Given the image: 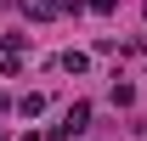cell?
I'll list each match as a JSON object with an SVG mask.
<instances>
[{
	"label": "cell",
	"instance_id": "6da1fadb",
	"mask_svg": "<svg viewBox=\"0 0 147 141\" xmlns=\"http://www.w3.org/2000/svg\"><path fill=\"white\" fill-rule=\"evenodd\" d=\"M85 124H91V102H74L68 107V124H57V130H62V136H79Z\"/></svg>",
	"mask_w": 147,
	"mask_h": 141
},
{
	"label": "cell",
	"instance_id": "8992f818",
	"mask_svg": "<svg viewBox=\"0 0 147 141\" xmlns=\"http://www.w3.org/2000/svg\"><path fill=\"white\" fill-rule=\"evenodd\" d=\"M23 141H40V136H23Z\"/></svg>",
	"mask_w": 147,
	"mask_h": 141
},
{
	"label": "cell",
	"instance_id": "3957f363",
	"mask_svg": "<svg viewBox=\"0 0 147 141\" xmlns=\"http://www.w3.org/2000/svg\"><path fill=\"white\" fill-rule=\"evenodd\" d=\"M62 68H68V73H85V68H91V56H85V51H68V56H62Z\"/></svg>",
	"mask_w": 147,
	"mask_h": 141
},
{
	"label": "cell",
	"instance_id": "7a4b0ae2",
	"mask_svg": "<svg viewBox=\"0 0 147 141\" xmlns=\"http://www.w3.org/2000/svg\"><path fill=\"white\" fill-rule=\"evenodd\" d=\"M23 17H34V23H51V17H57V0H23Z\"/></svg>",
	"mask_w": 147,
	"mask_h": 141
},
{
	"label": "cell",
	"instance_id": "52a82bcc",
	"mask_svg": "<svg viewBox=\"0 0 147 141\" xmlns=\"http://www.w3.org/2000/svg\"><path fill=\"white\" fill-rule=\"evenodd\" d=\"M0 107H6V96H0Z\"/></svg>",
	"mask_w": 147,
	"mask_h": 141
},
{
	"label": "cell",
	"instance_id": "277c9868",
	"mask_svg": "<svg viewBox=\"0 0 147 141\" xmlns=\"http://www.w3.org/2000/svg\"><path fill=\"white\" fill-rule=\"evenodd\" d=\"M17 113H23V119H34V113H45V96H23V102H17Z\"/></svg>",
	"mask_w": 147,
	"mask_h": 141
},
{
	"label": "cell",
	"instance_id": "ba28073f",
	"mask_svg": "<svg viewBox=\"0 0 147 141\" xmlns=\"http://www.w3.org/2000/svg\"><path fill=\"white\" fill-rule=\"evenodd\" d=\"M142 11H147V6H142Z\"/></svg>",
	"mask_w": 147,
	"mask_h": 141
},
{
	"label": "cell",
	"instance_id": "5b68a950",
	"mask_svg": "<svg viewBox=\"0 0 147 141\" xmlns=\"http://www.w3.org/2000/svg\"><path fill=\"white\" fill-rule=\"evenodd\" d=\"M85 6H91V11H102V17H108L113 6H119V0H85Z\"/></svg>",
	"mask_w": 147,
	"mask_h": 141
}]
</instances>
